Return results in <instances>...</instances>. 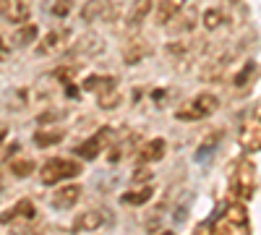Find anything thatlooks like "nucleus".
I'll list each match as a JSON object with an SVG mask.
<instances>
[{
	"label": "nucleus",
	"instance_id": "22",
	"mask_svg": "<svg viewBox=\"0 0 261 235\" xmlns=\"http://www.w3.org/2000/svg\"><path fill=\"white\" fill-rule=\"evenodd\" d=\"M253 73H256V63L253 60H248L246 63V66L241 68V71H238L235 73V79H232V84H235V87H246V84L253 79Z\"/></svg>",
	"mask_w": 261,
	"mask_h": 235
},
{
	"label": "nucleus",
	"instance_id": "14",
	"mask_svg": "<svg viewBox=\"0 0 261 235\" xmlns=\"http://www.w3.org/2000/svg\"><path fill=\"white\" fill-rule=\"evenodd\" d=\"M37 37H39V29L34 24H24L11 34V45L13 47H29L32 42H37Z\"/></svg>",
	"mask_w": 261,
	"mask_h": 235
},
{
	"label": "nucleus",
	"instance_id": "15",
	"mask_svg": "<svg viewBox=\"0 0 261 235\" xmlns=\"http://www.w3.org/2000/svg\"><path fill=\"white\" fill-rule=\"evenodd\" d=\"M16 217L32 220V217H34V204H32L29 199H21L13 209H8V212H3V215H0V222H13Z\"/></svg>",
	"mask_w": 261,
	"mask_h": 235
},
{
	"label": "nucleus",
	"instance_id": "26",
	"mask_svg": "<svg viewBox=\"0 0 261 235\" xmlns=\"http://www.w3.org/2000/svg\"><path fill=\"white\" fill-rule=\"evenodd\" d=\"M27 94H29V89H13L11 97H16V99H8V108L11 110H21L27 105Z\"/></svg>",
	"mask_w": 261,
	"mask_h": 235
},
{
	"label": "nucleus",
	"instance_id": "25",
	"mask_svg": "<svg viewBox=\"0 0 261 235\" xmlns=\"http://www.w3.org/2000/svg\"><path fill=\"white\" fill-rule=\"evenodd\" d=\"M243 144L251 146V149H258V120L253 123V128H251V123L246 125V131H243Z\"/></svg>",
	"mask_w": 261,
	"mask_h": 235
},
{
	"label": "nucleus",
	"instance_id": "23",
	"mask_svg": "<svg viewBox=\"0 0 261 235\" xmlns=\"http://www.w3.org/2000/svg\"><path fill=\"white\" fill-rule=\"evenodd\" d=\"M97 105H99V108H105V110H113V108H118V105H120V94H118L115 89L102 92L99 99H97Z\"/></svg>",
	"mask_w": 261,
	"mask_h": 235
},
{
	"label": "nucleus",
	"instance_id": "6",
	"mask_svg": "<svg viewBox=\"0 0 261 235\" xmlns=\"http://www.w3.org/2000/svg\"><path fill=\"white\" fill-rule=\"evenodd\" d=\"M110 136H113L110 128H99V131H97L94 136H89L84 144H79V146H76V154H79L81 160H97L102 149H105L107 144H110Z\"/></svg>",
	"mask_w": 261,
	"mask_h": 235
},
{
	"label": "nucleus",
	"instance_id": "29",
	"mask_svg": "<svg viewBox=\"0 0 261 235\" xmlns=\"http://www.w3.org/2000/svg\"><path fill=\"white\" fill-rule=\"evenodd\" d=\"M162 235H172V232H162Z\"/></svg>",
	"mask_w": 261,
	"mask_h": 235
},
{
	"label": "nucleus",
	"instance_id": "12",
	"mask_svg": "<svg viewBox=\"0 0 261 235\" xmlns=\"http://www.w3.org/2000/svg\"><path fill=\"white\" fill-rule=\"evenodd\" d=\"M165 152H167V141L162 136H154L149 139L141 149V162H160L165 160Z\"/></svg>",
	"mask_w": 261,
	"mask_h": 235
},
{
	"label": "nucleus",
	"instance_id": "18",
	"mask_svg": "<svg viewBox=\"0 0 261 235\" xmlns=\"http://www.w3.org/2000/svg\"><path fill=\"white\" fill-rule=\"evenodd\" d=\"M45 11H47L53 18H68L71 11H73V0H47Z\"/></svg>",
	"mask_w": 261,
	"mask_h": 235
},
{
	"label": "nucleus",
	"instance_id": "3",
	"mask_svg": "<svg viewBox=\"0 0 261 235\" xmlns=\"http://www.w3.org/2000/svg\"><path fill=\"white\" fill-rule=\"evenodd\" d=\"M71 37H73L71 29H50L47 34H42V39L37 42V55L39 58L60 55L65 47L71 45Z\"/></svg>",
	"mask_w": 261,
	"mask_h": 235
},
{
	"label": "nucleus",
	"instance_id": "4",
	"mask_svg": "<svg viewBox=\"0 0 261 235\" xmlns=\"http://www.w3.org/2000/svg\"><path fill=\"white\" fill-rule=\"evenodd\" d=\"M232 191L241 201L253 199V194H256V167L251 162H243L238 167V173L232 178Z\"/></svg>",
	"mask_w": 261,
	"mask_h": 235
},
{
	"label": "nucleus",
	"instance_id": "28",
	"mask_svg": "<svg viewBox=\"0 0 261 235\" xmlns=\"http://www.w3.org/2000/svg\"><path fill=\"white\" fill-rule=\"evenodd\" d=\"M162 99H165V89H154V102L162 105Z\"/></svg>",
	"mask_w": 261,
	"mask_h": 235
},
{
	"label": "nucleus",
	"instance_id": "2",
	"mask_svg": "<svg viewBox=\"0 0 261 235\" xmlns=\"http://www.w3.org/2000/svg\"><path fill=\"white\" fill-rule=\"evenodd\" d=\"M217 110H220V99H217L214 94H209V92H201V94H196V97L191 99V105L180 108V110L175 113V118L183 120V123H188V120L193 123V120H201V118L214 115Z\"/></svg>",
	"mask_w": 261,
	"mask_h": 235
},
{
	"label": "nucleus",
	"instance_id": "13",
	"mask_svg": "<svg viewBox=\"0 0 261 235\" xmlns=\"http://www.w3.org/2000/svg\"><path fill=\"white\" fill-rule=\"evenodd\" d=\"M149 53H151V47L146 45V42H144V39H136V42H130V45L123 47V63H128V66H136V63L144 60Z\"/></svg>",
	"mask_w": 261,
	"mask_h": 235
},
{
	"label": "nucleus",
	"instance_id": "17",
	"mask_svg": "<svg viewBox=\"0 0 261 235\" xmlns=\"http://www.w3.org/2000/svg\"><path fill=\"white\" fill-rule=\"evenodd\" d=\"M151 194H154V188L144 186V188H139V191H125V194L120 196V201L128 204V206H141V204H146V201L151 199Z\"/></svg>",
	"mask_w": 261,
	"mask_h": 235
},
{
	"label": "nucleus",
	"instance_id": "5",
	"mask_svg": "<svg viewBox=\"0 0 261 235\" xmlns=\"http://www.w3.org/2000/svg\"><path fill=\"white\" fill-rule=\"evenodd\" d=\"M115 6L113 0H86L81 6V21L84 24H97V21H107L113 18Z\"/></svg>",
	"mask_w": 261,
	"mask_h": 235
},
{
	"label": "nucleus",
	"instance_id": "21",
	"mask_svg": "<svg viewBox=\"0 0 261 235\" xmlns=\"http://www.w3.org/2000/svg\"><path fill=\"white\" fill-rule=\"evenodd\" d=\"M34 160H29V157H16L13 162H11V173L16 175V178H29L32 173H34Z\"/></svg>",
	"mask_w": 261,
	"mask_h": 235
},
{
	"label": "nucleus",
	"instance_id": "7",
	"mask_svg": "<svg viewBox=\"0 0 261 235\" xmlns=\"http://www.w3.org/2000/svg\"><path fill=\"white\" fill-rule=\"evenodd\" d=\"M0 16H3L8 24H27L29 16H32V8L27 0H0Z\"/></svg>",
	"mask_w": 261,
	"mask_h": 235
},
{
	"label": "nucleus",
	"instance_id": "19",
	"mask_svg": "<svg viewBox=\"0 0 261 235\" xmlns=\"http://www.w3.org/2000/svg\"><path fill=\"white\" fill-rule=\"evenodd\" d=\"M63 131L60 128H53V131H37L34 134V146H39V149H45V146H55V144H60L63 141Z\"/></svg>",
	"mask_w": 261,
	"mask_h": 235
},
{
	"label": "nucleus",
	"instance_id": "27",
	"mask_svg": "<svg viewBox=\"0 0 261 235\" xmlns=\"http://www.w3.org/2000/svg\"><path fill=\"white\" fill-rule=\"evenodd\" d=\"M6 136H8V125H6V123H0V144L6 141Z\"/></svg>",
	"mask_w": 261,
	"mask_h": 235
},
{
	"label": "nucleus",
	"instance_id": "20",
	"mask_svg": "<svg viewBox=\"0 0 261 235\" xmlns=\"http://www.w3.org/2000/svg\"><path fill=\"white\" fill-rule=\"evenodd\" d=\"M201 24H204L206 32H217V29L225 24V13H222L220 8H206V11L201 13Z\"/></svg>",
	"mask_w": 261,
	"mask_h": 235
},
{
	"label": "nucleus",
	"instance_id": "24",
	"mask_svg": "<svg viewBox=\"0 0 261 235\" xmlns=\"http://www.w3.org/2000/svg\"><path fill=\"white\" fill-rule=\"evenodd\" d=\"M178 18H180V24H175V32H178V34H183L186 29L191 32V29L196 27V13H193V11H188V13H186V11H180V16H178Z\"/></svg>",
	"mask_w": 261,
	"mask_h": 235
},
{
	"label": "nucleus",
	"instance_id": "11",
	"mask_svg": "<svg viewBox=\"0 0 261 235\" xmlns=\"http://www.w3.org/2000/svg\"><path fill=\"white\" fill-rule=\"evenodd\" d=\"M151 6H154V0H134V6L128 8V16H125L128 27L130 29H139L144 21H146V16L151 13Z\"/></svg>",
	"mask_w": 261,
	"mask_h": 235
},
{
	"label": "nucleus",
	"instance_id": "1",
	"mask_svg": "<svg viewBox=\"0 0 261 235\" xmlns=\"http://www.w3.org/2000/svg\"><path fill=\"white\" fill-rule=\"evenodd\" d=\"M76 175H81V162L68 160V157H50L45 165L39 167L42 186H55L60 180H71Z\"/></svg>",
	"mask_w": 261,
	"mask_h": 235
},
{
	"label": "nucleus",
	"instance_id": "8",
	"mask_svg": "<svg viewBox=\"0 0 261 235\" xmlns=\"http://www.w3.org/2000/svg\"><path fill=\"white\" fill-rule=\"evenodd\" d=\"M107 220V212L102 209H89V212H84V215H79L73 220V232H92V230H99Z\"/></svg>",
	"mask_w": 261,
	"mask_h": 235
},
{
	"label": "nucleus",
	"instance_id": "10",
	"mask_svg": "<svg viewBox=\"0 0 261 235\" xmlns=\"http://www.w3.org/2000/svg\"><path fill=\"white\" fill-rule=\"evenodd\" d=\"M81 199V186L79 183H71V186H63L53 194V206L55 209H71L76 206V201Z\"/></svg>",
	"mask_w": 261,
	"mask_h": 235
},
{
	"label": "nucleus",
	"instance_id": "9",
	"mask_svg": "<svg viewBox=\"0 0 261 235\" xmlns=\"http://www.w3.org/2000/svg\"><path fill=\"white\" fill-rule=\"evenodd\" d=\"M183 8H186V0H160V3H157V11H154V21H157L160 27L172 24V21L180 16Z\"/></svg>",
	"mask_w": 261,
	"mask_h": 235
},
{
	"label": "nucleus",
	"instance_id": "16",
	"mask_svg": "<svg viewBox=\"0 0 261 235\" xmlns=\"http://www.w3.org/2000/svg\"><path fill=\"white\" fill-rule=\"evenodd\" d=\"M81 89L84 92H97V94L110 92V89H115V79L113 76H89L81 84Z\"/></svg>",
	"mask_w": 261,
	"mask_h": 235
}]
</instances>
